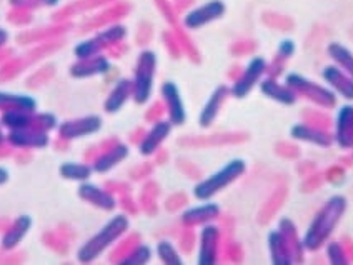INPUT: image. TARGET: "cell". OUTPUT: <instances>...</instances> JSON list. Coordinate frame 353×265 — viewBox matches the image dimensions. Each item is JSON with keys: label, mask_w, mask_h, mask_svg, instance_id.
<instances>
[{"label": "cell", "mask_w": 353, "mask_h": 265, "mask_svg": "<svg viewBox=\"0 0 353 265\" xmlns=\"http://www.w3.org/2000/svg\"><path fill=\"white\" fill-rule=\"evenodd\" d=\"M128 228V219L125 215H115L114 219H110L94 237L87 240L82 247L79 248L77 259L79 262H92L97 257L102 254L105 248H108L115 240H119L120 237L125 234Z\"/></svg>", "instance_id": "cell-1"}, {"label": "cell", "mask_w": 353, "mask_h": 265, "mask_svg": "<svg viewBox=\"0 0 353 265\" xmlns=\"http://www.w3.org/2000/svg\"><path fill=\"white\" fill-rule=\"evenodd\" d=\"M345 208H347V202H345L343 197L336 195L328 200L322 210L319 212L314 224H312L310 230L305 237V244L310 248H319L322 246L325 240L328 239V235L334 232L339 220L342 219Z\"/></svg>", "instance_id": "cell-2"}, {"label": "cell", "mask_w": 353, "mask_h": 265, "mask_svg": "<svg viewBox=\"0 0 353 265\" xmlns=\"http://www.w3.org/2000/svg\"><path fill=\"white\" fill-rule=\"evenodd\" d=\"M245 162L240 159L232 160L228 162L225 167L220 168L219 172L212 174L210 177H207L205 180H202L200 184H196L194 188V195L199 200H208L212 199L215 194H219L220 190L230 186L232 182H235L240 175L245 172Z\"/></svg>", "instance_id": "cell-3"}, {"label": "cell", "mask_w": 353, "mask_h": 265, "mask_svg": "<svg viewBox=\"0 0 353 265\" xmlns=\"http://www.w3.org/2000/svg\"><path fill=\"white\" fill-rule=\"evenodd\" d=\"M155 67H157V57L154 52L143 50L137 59L134 79V99L137 104H145L152 94L154 87Z\"/></svg>", "instance_id": "cell-4"}, {"label": "cell", "mask_w": 353, "mask_h": 265, "mask_svg": "<svg viewBox=\"0 0 353 265\" xmlns=\"http://www.w3.org/2000/svg\"><path fill=\"white\" fill-rule=\"evenodd\" d=\"M225 10V3L222 0H210V2L195 7V9L188 12L185 17H183V26L187 29H200V27L223 17Z\"/></svg>", "instance_id": "cell-5"}, {"label": "cell", "mask_w": 353, "mask_h": 265, "mask_svg": "<svg viewBox=\"0 0 353 265\" xmlns=\"http://www.w3.org/2000/svg\"><path fill=\"white\" fill-rule=\"evenodd\" d=\"M102 127V119L99 115H87L82 119H72L65 120L60 124L59 128V137L62 140H74L80 137H87V135L95 134Z\"/></svg>", "instance_id": "cell-6"}, {"label": "cell", "mask_w": 353, "mask_h": 265, "mask_svg": "<svg viewBox=\"0 0 353 265\" xmlns=\"http://www.w3.org/2000/svg\"><path fill=\"white\" fill-rule=\"evenodd\" d=\"M7 142L15 148H46L50 144L49 132L40 130L37 127H26L10 130L7 135Z\"/></svg>", "instance_id": "cell-7"}, {"label": "cell", "mask_w": 353, "mask_h": 265, "mask_svg": "<svg viewBox=\"0 0 353 265\" xmlns=\"http://www.w3.org/2000/svg\"><path fill=\"white\" fill-rule=\"evenodd\" d=\"M162 97L167 106L168 117H170L172 126H182L185 122L187 114L185 107H183L182 97H180L179 87L174 82H165L162 86Z\"/></svg>", "instance_id": "cell-8"}, {"label": "cell", "mask_w": 353, "mask_h": 265, "mask_svg": "<svg viewBox=\"0 0 353 265\" xmlns=\"http://www.w3.org/2000/svg\"><path fill=\"white\" fill-rule=\"evenodd\" d=\"M263 72H265V60L260 57L252 59L250 63H248L247 70L243 72L242 77L236 80L234 87H232V94L239 99L245 97L248 92L252 90V87L256 84V80L262 77Z\"/></svg>", "instance_id": "cell-9"}, {"label": "cell", "mask_w": 353, "mask_h": 265, "mask_svg": "<svg viewBox=\"0 0 353 265\" xmlns=\"http://www.w3.org/2000/svg\"><path fill=\"white\" fill-rule=\"evenodd\" d=\"M77 195L83 200V202L90 204V206L94 207L102 208V210H114L115 206H117L114 195L108 194V192L103 190V188L94 186V184L83 182L82 186L79 187Z\"/></svg>", "instance_id": "cell-10"}, {"label": "cell", "mask_w": 353, "mask_h": 265, "mask_svg": "<svg viewBox=\"0 0 353 265\" xmlns=\"http://www.w3.org/2000/svg\"><path fill=\"white\" fill-rule=\"evenodd\" d=\"M32 228V219L29 215H19L14 222L7 227V230L3 232L2 239H0V246L3 251H14L23 240V237L29 234Z\"/></svg>", "instance_id": "cell-11"}, {"label": "cell", "mask_w": 353, "mask_h": 265, "mask_svg": "<svg viewBox=\"0 0 353 265\" xmlns=\"http://www.w3.org/2000/svg\"><path fill=\"white\" fill-rule=\"evenodd\" d=\"M74 29V22L67 20V22H57V26L46 27V29L30 30L27 34L20 35V42L29 43V42H50V40L62 39L67 32Z\"/></svg>", "instance_id": "cell-12"}, {"label": "cell", "mask_w": 353, "mask_h": 265, "mask_svg": "<svg viewBox=\"0 0 353 265\" xmlns=\"http://www.w3.org/2000/svg\"><path fill=\"white\" fill-rule=\"evenodd\" d=\"M110 63L102 55H95L90 59H77V62L70 66V75L75 79H87L92 75L103 74L108 70Z\"/></svg>", "instance_id": "cell-13"}, {"label": "cell", "mask_w": 353, "mask_h": 265, "mask_svg": "<svg viewBox=\"0 0 353 265\" xmlns=\"http://www.w3.org/2000/svg\"><path fill=\"white\" fill-rule=\"evenodd\" d=\"M172 130V122L167 120H160L152 127V130L143 137L142 144H140V154L142 155H152L157 148L162 146L163 140L168 137Z\"/></svg>", "instance_id": "cell-14"}, {"label": "cell", "mask_w": 353, "mask_h": 265, "mask_svg": "<svg viewBox=\"0 0 353 265\" xmlns=\"http://www.w3.org/2000/svg\"><path fill=\"white\" fill-rule=\"evenodd\" d=\"M107 2L108 0H72L70 3H67V6L62 7V9L55 12L52 20H54V22H67V20L74 19L75 15H80L83 14V12L97 9V7L103 6V3Z\"/></svg>", "instance_id": "cell-15"}, {"label": "cell", "mask_w": 353, "mask_h": 265, "mask_svg": "<svg viewBox=\"0 0 353 265\" xmlns=\"http://www.w3.org/2000/svg\"><path fill=\"white\" fill-rule=\"evenodd\" d=\"M336 142L340 147H353V107L345 106L336 117Z\"/></svg>", "instance_id": "cell-16"}, {"label": "cell", "mask_w": 353, "mask_h": 265, "mask_svg": "<svg viewBox=\"0 0 353 265\" xmlns=\"http://www.w3.org/2000/svg\"><path fill=\"white\" fill-rule=\"evenodd\" d=\"M0 110H22L35 112L37 110V100L26 94H10V92H0Z\"/></svg>", "instance_id": "cell-17"}, {"label": "cell", "mask_w": 353, "mask_h": 265, "mask_svg": "<svg viewBox=\"0 0 353 265\" xmlns=\"http://www.w3.org/2000/svg\"><path fill=\"white\" fill-rule=\"evenodd\" d=\"M323 77L325 80H328V84H330L336 92H340L345 99H353V79L348 74H345L340 67H327V69L323 70Z\"/></svg>", "instance_id": "cell-18"}, {"label": "cell", "mask_w": 353, "mask_h": 265, "mask_svg": "<svg viewBox=\"0 0 353 265\" xmlns=\"http://www.w3.org/2000/svg\"><path fill=\"white\" fill-rule=\"evenodd\" d=\"M128 155V147L123 146V144H117L115 147L108 148V150L100 154L99 157L94 160V170L99 172V174H103V172H108L110 168H114L117 164L122 162Z\"/></svg>", "instance_id": "cell-19"}, {"label": "cell", "mask_w": 353, "mask_h": 265, "mask_svg": "<svg viewBox=\"0 0 353 265\" xmlns=\"http://www.w3.org/2000/svg\"><path fill=\"white\" fill-rule=\"evenodd\" d=\"M228 92L230 90H228L225 86H220L215 88V92L212 94V97L208 99L205 107H203L202 114H200V126L210 127L212 124H214L216 114L220 112V107H222V104L225 102Z\"/></svg>", "instance_id": "cell-20"}, {"label": "cell", "mask_w": 353, "mask_h": 265, "mask_svg": "<svg viewBox=\"0 0 353 265\" xmlns=\"http://www.w3.org/2000/svg\"><path fill=\"white\" fill-rule=\"evenodd\" d=\"M130 94H134V82H130V80L127 79L120 80L117 86L114 87V90L110 92V95H108L105 104H103L105 112H108V114H115V112H119L123 104L127 102V99L130 97Z\"/></svg>", "instance_id": "cell-21"}, {"label": "cell", "mask_w": 353, "mask_h": 265, "mask_svg": "<svg viewBox=\"0 0 353 265\" xmlns=\"http://www.w3.org/2000/svg\"><path fill=\"white\" fill-rule=\"evenodd\" d=\"M216 240H219V230H216L214 226H207L203 228L202 237H200V252H199L200 264L215 262Z\"/></svg>", "instance_id": "cell-22"}, {"label": "cell", "mask_w": 353, "mask_h": 265, "mask_svg": "<svg viewBox=\"0 0 353 265\" xmlns=\"http://www.w3.org/2000/svg\"><path fill=\"white\" fill-rule=\"evenodd\" d=\"M34 114L35 112H22V110H7L0 115V122L9 130H17V128L34 127Z\"/></svg>", "instance_id": "cell-23"}, {"label": "cell", "mask_w": 353, "mask_h": 265, "mask_svg": "<svg viewBox=\"0 0 353 265\" xmlns=\"http://www.w3.org/2000/svg\"><path fill=\"white\" fill-rule=\"evenodd\" d=\"M94 167L83 162H67L62 164L59 168V174L62 179L75 180V182H85L88 177L92 175Z\"/></svg>", "instance_id": "cell-24"}, {"label": "cell", "mask_w": 353, "mask_h": 265, "mask_svg": "<svg viewBox=\"0 0 353 265\" xmlns=\"http://www.w3.org/2000/svg\"><path fill=\"white\" fill-rule=\"evenodd\" d=\"M328 54H330V57L335 60L336 66L342 69L345 74H348L350 77L353 79V54L350 50L347 49V47L342 46V43H330L328 46Z\"/></svg>", "instance_id": "cell-25"}, {"label": "cell", "mask_w": 353, "mask_h": 265, "mask_svg": "<svg viewBox=\"0 0 353 265\" xmlns=\"http://www.w3.org/2000/svg\"><path fill=\"white\" fill-rule=\"evenodd\" d=\"M219 215V207L215 204H208V206H202V207H196L192 208V210L185 212L183 215V222L187 224H196V222H207V220L215 219Z\"/></svg>", "instance_id": "cell-26"}, {"label": "cell", "mask_w": 353, "mask_h": 265, "mask_svg": "<svg viewBox=\"0 0 353 265\" xmlns=\"http://www.w3.org/2000/svg\"><path fill=\"white\" fill-rule=\"evenodd\" d=\"M125 35H127L125 27L112 26V27H108V29L102 30L100 34L95 35V39L99 40L100 46H102L103 49H108V47L119 46V43L125 39Z\"/></svg>", "instance_id": "cell-27"}, {"label": "cell", "mask_w": 353, "mask_h": 265, "mask_svg": "<svg viewBox=\"0 0 353 265\" xmlns=\"http://www.w3.org/2000/svg\"><path fill=\"white\" fill-rule=\"evenodd\" d=\"M102 50L103 47L100 46L99 40L94 37L77 43L74 49V54L77 59H90V57H95V55H100V52Z\"/></svg>", "instance_id": "cell-28"}, {"label": "cell", "mask_w": 353, "mask_h": 265, "mask_svg": "<svg viewBox=\"0 0 353 265\" xmlns=\"http://www.w3.org/2000/svg\"><path fill=\"white\" fill-rule=\"evenodd\" d=\"M60 0H10L12 6L15 9H26V10H34L39 7H55L59 6Z\"/></svg>", "instance_id": "cell-29"}, {"label": "cell", "mask_w": 353, "mask_h": 265, "mask_svg": "<svg viewBox=\"0 0 353 265\" xmlns=\"http://www.w3.org/2000/svg\"><path fill=\"white\" fill-rule=\"evenodd\" d=\"M157 252H159V257L163 260V262H167V264H180V262H182L179 254H176L175 248L172 247V244L160 242L159 247H157Z\"/></svg>", "instance_id": "cell-30"}, {"label": "cell", "mask_w": 353, "mask_h": 265, "mask_svg": "<svg viewBox=\"0 0 353 265\" xmlns=\"http://www.w3.org/2000/svg\"><path fill=\"white\" fill-rule=\"evenodd\" d=\"M34 127L40 128V130L50 132L57 128V119L52 114H34Z\"/></svg>", "instance_id": "cell-31"}, {"label": "cell", "mask_w": 353, "mask_h": 265, "mask_svg": "<svg viewBox=\"0 0 353 265\" xmlns=\"http://www.w3.org/2000/svg\"><path fill=\"white\" fill-rule=\"evenodd\" d=\"M294 49H295V46L290 42V40H283V42L280 43V52H282L283 55H292Z\"/></svg>", "instance_id": "cell-32"}, {"label": "cell", "mask_w": 353, "mask_h": 265, "mask_svg": "<svg viewBox=\"0 0 353 265\" xmlns=\"http://www.w3.org/2000/svg\"><path fill=\"white\" fill-rule=\"evenodd\" d=\"M9 170H7L6 167H0V186H3V184L9 182Z\"/></svg>", "instance_id": "cell-33"}, {"label": "cell", "mask_w": 353, "mask_h": 265, "mask_svg": "<svg viewBox=\"0 0 353 265\" xmlns=\"http://www.w3.org/2000/svg\"><path fill=\"white\" fill-rule=\"evenodd\" d=\"M7 40H9V32L0 27V49H2V47L6 46Z\"/></svg>", "instance_id": "cell-34"}, {"label": "cell", "mask_w": 353, "mask_h": 265, "mask_svg": "<svg viewBox=\"0 0 353 265\" xmlns=\"http://www.w3.org/2000/svg\"><path fill=\"white\" fill-rule=\"evenodd\" d=\"M3 126H2V122H0V147H2V144L6 142V134H3V128H2Z\"/></svg>", "instance_id": "cell-35"}]
</instances>
